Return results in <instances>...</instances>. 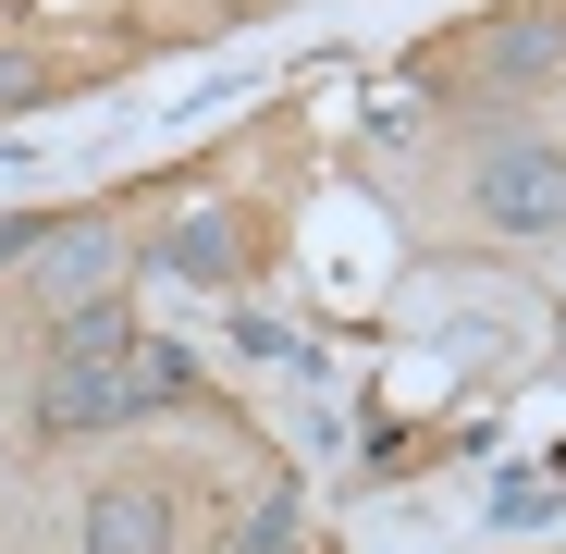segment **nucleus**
I'll return each mask as SVG.
<instances>
[{"instance_id":"6e6552de","label":"nucleus","mask_w":566,"mask_h":554,"mask_svg":"<svg viewBox=\"0 0 566 554\" xmlns=\"http://www.w3.org/2000/svg\"><path fill=\"white\" fill-rule=\"evenodd\" d=\"M234 554H308V505H296V493L271 481V493L247 505V530H234Z\"/></svg>"},{"instance_id":"9d476101","label":"nucleus","mask_w":566,"mask_h":554,"mask_svg":"<svg viewBox=\"0 0 566 554\" xmlns=\"http://www.w3.org/2000/svg\"><path fill=\"white\" fill-rule=\"evenodd\" d=\"M25 100H38V62H25V50H0V112H25Z\"/></svg>"},{"instance_id":"423d86ee","label":"nucleus","mask_w":566,"mask_h":554,"mask_svg":"<svg viewBox=\"0 0 566 554\" xmlns=\"http://www.w3.org/2000/svg\"><path fill=\"white\" fill-rule=\"evenodd\" d=\"M234 259H247V247H234L222 210H198V222H172V234H160V271H185V284H234Z\"/></svg>"},{"instance_id":"1a4fd4ad","label":"nucleus","mask_w":566,"mask_h":554,"mask_svg":"<svg viewBox=\"0 0 566 554\" xmlns=\"http://www.w3.org/2000/svg\"><path fill=\"white\" fill-rule=\"evenodd\" d=\"M38 247H50V222H25V210H0V271H25Z\"/></svg>"},{"instance_id":"0eeeda50","label":"nucleus","mask_w":566,"mask_h":554,"mask_svg":"<svg viewBox=\"0 0 566 554\" xmlns=\"http://www.w3.org/2000/svg\"><path fill=\"white\" fill-rule=\"evenodd\" d=\"M124 383H136V419H160L198 369H185V345H148V333H136V345H124Z\"/></svg>"},{"instance_id":"f257e3e1","label":"nucleus","mask_w":566,"mask_h":554,"mask_svg":"<svg viewBox=\"0 0 566 554\" xmlns=\"http://www.w3.org/2000/svg\"><path fill=\"white\" fill-rule=\"evenodd\" d=\"M468 198H481V222L517 234V247L566 234V148H554V136H493L481 173H468Z\"/></svg>"},{"instance_id":"f03ea898","label":"nucleus","mask_w":566,"mask_h":554,"mask_svg":"<svg viewBox=\"0 0 566 554\" xmlns=\"http://www.w3.org/2000/svg\"><path fill=\"white\" fill-rule=\"evenodd\" d=\"M25 419L62 431V443H74V431H124V419H136V383H124V357H74V345H50Z\"/></svg>"},{"instance_id":"9b49d317","label":"nucleus","mask_w":566,"mask_h":554,"mask_svg":"<svg viewBox=\"0 0 566 554\" xmlns=\"http://www.w3.org/2000/svg\"><path fill=\"white\" fill-rule=\"evenodd\" d=\"M0 431H13V407H0Z\"/></svg>"},{"instance_id":"7ed1b4c3","label":"nucleus","mask_w":566,"mask_h":554,"mask_svg":"<svg viewBox=\"0 0 566 554\" xmlns=\"http://www.w3.org/2000/svg\"><path fill=\"white\" fill-rule=\"evenodd\" d=\"M25 271H38V309L62 321V309H86V296L124 284V234H112V222H50V247H38Z\"/></svg>"},{"instance_id":"20e7f679","label":"nucleus","mask_w":566,"mask_h":554,"mask_svg":"<svg viewBox=\"0 0 566 554\" xmlns=\"http://www.w3.org/2000/svg\"><path fill=\"white\" fill-rule=\"evenodd\" d=\"M86 554H172V493L160 481H99L86 493Z\"/></svg>"},{"instance_id":"39448f33","label":"nucleus","mask_w":566,"mask_h":554,"mask_svg":"<svg viewBox=\"0 0 566 554\" xmlns=\"http://www.w3.org/2000/svg\"><path fill=\"white\" fill-rule=\"evenodd\" d=\"M542 74H566V25H554V13L481 38V86H542Z\"/></svg>"}]
</instances>
